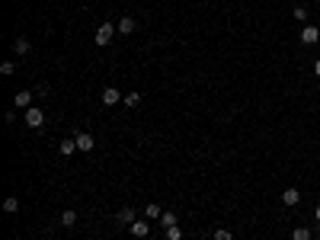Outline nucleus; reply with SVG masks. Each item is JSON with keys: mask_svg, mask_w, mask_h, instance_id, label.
Wrapping results in <instances>:
<instances>
[{"mask_svg": "<svg viewBox=\"0 0 320 240\" xmlns=\"http://www.w3.org/2000/svg\"><path fill=\"white\" fill-rule=\"evenodd\" d=\"M291 240H314V231L311 228H295L291 231Z\"/></svg>", "mask_w": 320, "mask_h": 240, "instance_id": "nucleus-12", "label": "nucleus"}, {"mask_svg": "<svg viewBox=\"0 0 320 240\" xmlns=\"http://www.w3.org/2000/svg\"><path fill=\"white\" fill-rule=\"evenodd\" d=\"M26 125H29V128H42L45 125V112L39 106H29V109H26Z\"/></svg>", "mask_w": 320, "mask_h": 240, "instance_id": "nucleus-2", "label": "nucleus"}, {"mask_svg": "<svg viewBox=\"0 0 320 240\" xmlns=\"http://www.w3.org/2000/svg\"><path fill=\"white\" fill-rule=\"evenodd\" d=\"M58 150H61V154H64V157H71V154H74V150H77V141H74V138H67V141H61V147H58Z\"/></svg>", "mask_w": 320, "mask_h": 240, "instance_id": "nucleus-14", "label": "nucleus"}, {"mask_svg": "<svg viewBox=\"0 0 320 240\" xmlns=\"http://www.w3.org/2000/svg\"><path fill=\"white\" fill-rule=\"evenodd\" d=\"M13 106H16V109H29L32 106V93L29 90H19L16 96H13Z\"/></svg>", "mask_w": 320, "mask_h": 240, "instance_id": "nucleus-7", "label": "nucleus"}, {"mask_svg": "<svg viewBox=\"0 0 320 240\" xmlns=\"http://www.w3.org/2000/svg\"><path fill=\"white\" fill-rule=\"evenodd\" d=\"M13 71H16V67H13V61H3V64H0V74H3V77H10Z\"/></svg>", "mask_w": 320, "mask_h": 240, "instance_id": "nucleus-21", "label": "nucleus"}, {"mask_svg": "<svg viewBox=\"0 0 320 240\" xmlns=\"http://www.w3.org/2000/svg\"><path fill=\"white\" fill-rule=\"evenodd\" d=\"M29 48H32V45H29V39H23V36H19L16 42H13V51H16V54H29Z\"/></svg>", "mask_w": 320, "mask_h": 240, "instance_id": "nucleus-13", "label": "nucleus"}, {"mask_svg": "<svg viewBox=\"0 0 320 240\" xmlns=\"http://www.w3.org/2000/svg\"><path fill=\"white\" fill-rule=\"evenodd\" d=\"M99 99H103L106 106H115V102H122V99H125V96H122L119 90H115V87H106V90H103V96H99Z\"/></svg>", "mask_w": 320, "mask_h": 240, "instance_id": "nucleus-6", "label": "nucleus"}, {"mask_svg": "<svg viewBox=\"0 0 320 240\" xmlns=\"http://www.w3.org/2000/svg\"><path fill=\"white\" fill-rule=\"evenodd\" d=\"M298 202H301V192H298L295 186H288V189L282 192V205H288V208H295Z\"/></svg>", "mask_w": 320, "mask_h": 240, "instance_id": "nucleus-5", "label": "nucleus"}, {"mask_svg": "<svg viewBox=\"0 0 320 240\" xmlns=\"http://www.w3.org/2000/svg\"><path fill=\"white\" fill-rule=\"evenodd\" d=\"M74 141H77V150H80V154H90V150H93V144H96L90 132H77V138H74Z\"/></svg>", "mask_w": 320, "mask_h": 240, "instance_id": "nucleus-3", "label": "nucleus"}, {"mask_svg": "<svg viewBox=\"0 0 320 240\" xmlns=\"http://www.w3.org/2000/svg\"><path fill=\"white\" fill-rule=\"evenodd\" d=\"M3 211H10V215H16V211H19V198H3Z\"/></svg>", "mask_w": 320, "mask_h": 240, "instance_id": "nucleus-15", "label": "nucleus"}, {"mask_svg": "<svg viewBox=\"0 0 320 240\" xmlns=\"http://www.w3.org/2000/svg\"><path fill=\"white\" fill-rule=\"evenodd\" d=\"M160 224H163V228H173V224H176V215H170V211H163Z\"/></svg>", "mask_w": 320, "mask_h": 240, "instance_id": "nucleus-20", "label": "nucleus"}, {"mask_svg": "<svg viewBox=\"0 0 320 240\" xmlns=\"http://www.w3.org/2000/svg\"><path fill=\"white\" fill-rule=\"evenodd\" d=\"M314 74H317V77H320V61H317V64H314Z\"/></svg>", "mask_w": 320, "mask_h": 240, "instance_id": "nucleus-23", "label": "nucleus"}, {"mask_svg": "<svg viewBox=\"0 0 320 240\" xmlns=\"http://www.w3.org/2000/svg\"><path fill=\"white\" fill-rule=\"evenodd\" d=\"M291 13H295V19H308V10H304V6H295Z\"/></svg>", "mask_w": 320, "mask_h": 240, "instance_id": "nucleus-22", "label": "nucleus"}, {"mask_svg": "<svg viewBox=\"0 0 320 240\" xmlns=\"http://www.w3.org/2000/svg\"><path fill=\"white\" fill-rule=\"evenodd\" d=\"M314 218H317V221H320V205H317V208H314Z\"/></svg>", "mask_w": 320, "mask_h": 240, "instance_id": "nucleus-24", "label": "nucleus"}, {"mask_svg": "<svg viewBox=\"0 0 320 240\" xmlns=\"http://www.w3.org/2000/svg\"><path fill=\"white\" fill-rule=\"evenodd\" d=\"M115 218H119V224H135V221H138V218H135V208H119V215H115Z\"/></svg>", "mask_w": 320, "mask_h": 240, "instance_id": "nucleus-10", "label": "nucleus"}, {"mask_svg": "<svg viewBox=\"0 0 320 240\" xmlns=\"http://www.w3.org/2000/svg\"><path fill=\"white\" fill-rule=\"evenodd\" d=\"M135 26H138V23H135V19H132V16H122V19H119V23H115V29H119V32H122V36H132V32H135Z\"/></svg>", "mask_w": 320, "mask_h": 240, "instance_id": "nucleus-8", "label": "nucleus"}, {"mask_svg": "<svg viewBox=\"0 0 320 240\" xmlns=\"http://www.w3.org/2000/svg\"><path fill=\"white\" fill-rule=\"evenodd\" d=\"M144 215H147V221H160V218H163V208H160L157 202H151V205H147V211H144Z\"/></svg>", "mask_w": 320, "mask_h": 240, "instance_id": "nucleus-11", "label": "nucleus"}, {"mask_svg": "<svg viewBox=\"0 0 320 240\" xmlns=\"http://www.w3.org/2000/svg\"><path fill=\"white\" fill-rule=\"evenodd\" d=\"M122 102L135 109V106H138V102H141V93H135V90H132V93H125V99H122Z\"/></svg>", "mask_w": 320, "mask_h": 240, "instance_id": "nucleus-18", "label": "nucleus"}, {"mask_svg": "<svg viewBox=\"0 0 320 240\" xmlns=\"http://www.w3.org/2000/svg\"><path fill=\"white\" fill-rule=\"evenodd\" d=\"M215 240H234V234H230L228 228H218L215 231Z\"/></svg>", "mask_w": 320, "mask_h": 240, "instance_id": "nucleus-19", "label": "nucleus"}, {"mask_svg": "<svg viewBox=\"0 0 320 240\" xmlns=\"http://www.w3.org/2000/svg\"><path fill=\"white\" fill-rule=\"evenodd\" d=\"M317 39H320V29H317V26H301V42L304 45H317Z\"/></svg>", "mask_w": 320, "mask_h": 240, "instance_id": "nucleus-4", "label": "nucleus"}, {"mask_svg": "<svg viewBox=\"0 0 320 240\" xmlns=\"http://www.w3.org/2000/svg\"><path fill=\"white\" fill-rule=\"evenodd\" d=\"M128 231H132V237H147L151 224H147V221H135V224H128Z\"/></svg>", "mask_w": 320, "mask_h": 240, "instance_id": "nucleus-9", "label": "nucleus"}, {"mask_svg": "<svg viewBox=\"0 0 320 240\" xmlns=\"http://www.w3.org/2000/svg\"><path fill=\"white\" fill-rule=\"evenodd\" d=\"M61 224H64V228H74V224H77V215H74V211L67 208L64 215H61Z\"/></svg>", "mask_w": 320, "mask_h": 240, "instance_id": "nucleus-17", "label": "nucleus"}, {"mask_svg": "<svg viewBox=\"0 0 320 240\" xmlns=\"http://www.w3.org/2000/svg\"><path fill=\"white\" fill-rule=\"evenodd\" d=\"M163 234H167V240H183L180 224H173V228H163Z\"/></svg>", "mask_w": 320, "mask_h": 240, "instance_id": "nucleus-16", "label": "nucleus"}, {"mask_svg": "<svg viewBox=\"0 0 320 240\" xmlns=\"http://www.w3.org/2000/svg\"><path fill=\"white\" fill-rule=\"evenodd\" d=\"M314 237H317V240H320V228H317V231H314Z\"/></svg>", "mask_w": 320, "mask_h": 240, "instance_id": "nucleus-25", "label": "nucleus"}, {"mask_svg": "<svg viewBox=\"0 0 320 240\" xmlns=\"http://www.w3.org/2000/svg\"><path fill=\"white\" fill-rule=\"evenodd\" d=\"M115 32H119V29H115V23H99L96 26V45H109Z\"/></svg>", "mask_w": 320, "mask_h": 240, "instance_id": "nucleus-1", "label": "nucleus"}]
</instances>
